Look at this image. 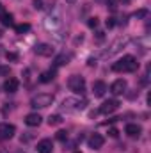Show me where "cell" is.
Instances as JSON below:
<instances>
[{
  "label": "cell",
  "mask_w": 151,
  "mask_h": 153,
  "mask_svg": "<svg viewBox=\"0 0 151 153\" xmlns=\"http://www.w3.org/2000/svg\"><path fill=\"white\" fill-rule=\"evenodd\" d=\"M139 68V62L133 55H124L123 59L115 61L112 64V71L115 73H133Z\"/></svg>",
  "instance_id": "cell-1"
},
{
  "label": "cell",
  "mask_w": 151,
  "mask_h": 153,
  "mask_svg": "<svg viewBox=\"0 0 151 153\" xmlns=\"http://www.w3.org/2000/svg\"><path fill=\"white\" fill-rule=\"evenodd\" d=\"M52 103H53V94H50V93L36 94L30 100V107H34V109H44V107H48Z\"/></svg>",
  "instance_id": "cell-2"
},
{
  "label": "cell",
  "mask_w": 151,
  "mask_h": 153,
  "mask_svg": "<svg viewBox=\"0 0 151 153\" xmlns=\"http://www.w3.org/2000/svg\"><path fill=\"white\" fill-rule=\"evenodd\" d=\"M68 87L75 93V94H84L85 93V78L80 75H73L68 80Z\"/></svg>",
  "instance_id": "cell-3"
},
{
  "label": "cell",
  "mask_w": 151,
  "mask_h": 153,
  "mask_svg": "<svg viewBox=\"0 0 151 153\" xmlns=\"http://www.w3.org/2000/svg\"><path fill=\"white\" fill-rule=\"evenodd\" d=\"M128 41H130V39L126 38V36H123V38H117V39L112 43V45H110V50H107V52H105L101 57H105V59H107V57H112V55H115L117 52H121V48H124V46L128 45Z\"/></svg>",
  "instance_id": "cell-4"
},
{
  "label": "cell",
  "mask_w": 151,
  "mask_h": 153,
  "mask_svg": "<svg viewBox=\"0 0 151 153\" xmlns=\"http://www.w3.org/2000/svg\"><path fill=\"white\" fill-rule=\"evenodd\" d=\"M87 105L85 100H78V98H66L62 102V109L66 111H78V109H84Z\"/></svg>",
  "instance_id": "cell-5"
},
{
  "label": "cell",
  "mask_w": 151,
  "mask_h": 153,
  "mask_svg": "<svg viewBox=\"0 0 151 153\" xmlns=\"http://www.w3.org/2000/svg\"><path fill=\"white\" fill-rule=\"evenodd\" d=\"M34 52H36L38 55H41V57H50V55L55 53V48H53L52 45H48V43H39V45H36Z\"/></svg>",
  "instance_id": "cell-6"
},
{
  "label": "cell",
  "mask_w": 151,
  "mask_h": 153,
  "mask_svg": "<svg viewBox=\"0 0 151 153\" xmlns=\"http://www.w3.org/2000/svg\"><path fill=\"white\" fill-rule=\"evenodd\" d=\"M87 144L91 150H100L103 144H105V137L101 134H93L89 139H87Z\"/></svg>",
  "instance_id": "cell-7"
},
{
  "label": "cell",
  "mask_w": 151,
  "mask_h": 153,
  "mask_svg": "<svg viewBox=\"0 0 151 153\" xmlns=\"http://www.w3.org/2000/svg\"><path fill=\"white\" fill-rule=\"evenodd\" d=\"M14 134H16V126H14V125H9V123L0 125V139H2V141L11 139Z\"/></svg>",
  "instance_id": "cell-8"
},
{
  "label": "cell",
  "mask_w": 151,
  "mask_h": 153,
  "mask_svg": "<svg viewBox=\"0 0 151 153\" xmlns=\"http://www.w3.org/2000/svg\"><path fill=\"white\" fill-rule=\"evenodd\" d=\"M117 109H119V102L117 100H107V102L101 103L100 112L101 114H112L114 111H117Z\"/></svg>",
  "instance_id": "cell-9"
},
{
  "label": "cell",
  "mask_w": 151,
  "mask_h": 153,
  "mask_svg": "<svg viewBox=\"0 0 151 153\" xmlns=\"http://www.w3.org/2000/svg\"><path fill=\"white\" fill-rule=\"evenodd\" d=\"M126 91V80L124 78H117L115 82H112V85H110V93L115 94V96H119V94H123Z\"/></svg>",
  "instance_id": "cell-10"
},
{
  "label": "cell",
  "mask_w": 151,
  "mask_h": 153,
  "mask_svg": "<svg viewBox=\"0 0 151 153\" xmlns=\"http://www.w3.org/2000/svg\"><path fill=\"white\" fill-rule=\"evenodd\" d=\"M36 150H38V153H52L53 152V143H52V139H43V141H39Z\"/></svg>",
  "instance_id": "cell-11"
},
{
  "label": "cell",
  "mask_w": 151,
  "mask_h": 153,
  "mask_svg": "<svg viewBox=\"0 0 151 153\" xmlns=\"http://www.w3.org/2000/svg\"><path fill=\"white\" fill-rule=\"evenodd\" d=\"M105 91H107V84H105L103 80H96V82L93 84V94H94V96L101 98V96L105 94Z\"/></svg>",
  "instance_id": "cell-12"
},
{
  "label": "cell",
  "mask_w": 151,
  "mask_h": 153,
  "mask_svg": "<svg viewBox=\"0 0 151 153\" xmlns=\"http://www.w3.org/2000/svg\"><path fill=\"white\" fill-rule=\"evenodd\" d=\"M141 132H142V128H141L139 125H135V123H128L126 128H124V134H126L128 137H139Z\"/></svg>",
  "instance_id": "cell-13"
},
{
  "label": "cell",
  "mask_w": 151,
  "mask_h": 153,
  "mask_svg": "<svg viewBox=\"0 0 151 153\" xmlns=\"http://www.w3.org/2000/svg\"><path fill=\"white\" fill-rule=\"evenodd\" d=\"M41 116L38 112H30V114L25 116V125H29V126H39L41 125Z\"/></svg>",
  "instance_id": "cell-14"
},
{
  "label": "cell",
  "mask_w": 151,
  "mask_h": 153,
  "mask_svg": "<svg viewBox=\"0 0 151 153\" xmlns=\"http://www.w3.org/2000/svg\"><path fill=\"white\" fill-rule=\"evenodd\" d=\"M18 85H20V82L16 78H7L4 82V91L5 93H16L18 91Z\"/></svg>",
  "instance_id": "cell-15"
},
{
  "label": "cell",
  "mask_w": 151,
  "mask_h": 153,
  "mask_svg": "<svg viewBox=\"0 0 151 153\" xmlns=\"http://www.w3.org/2000/svg\"><path fill=\"white\" fill-rule=\"evenodd\" d=\"M53 78H55V70H48V71H43V73L39 75V82L48 84V82H52Z\"/></svg>",
  "instance_id": "cell-16"
},
{
  "label": "cell",
  "mask_w": 151,
  "mask_h": 153,
  "mask_svg": "<svg viewBox=\"0 0 151 153\" xmlns=\"http://www.w3.org/2000/svg\"><path fill=\"white\" fill-rule=\"evenodd\" d=\"M14 30H16V34L23 36V34H27V32L30 30V23H20V25H14Z\"/></svg>",
  "instance_id": "cell-17"
},
{
  "label": "cell",
  "mask_w": 151,
  "mask_h": 153,
  "mask_svg": "<svg viewBox=\"0 0 151 153\" xmlns=\"http://www.w3.org/2000/svg\"><path fill=\"white\" fill-rule=\"evenodd\" d=\"M13 20H14V18H13V14H11V13H5V14L0 18V22H2L5 27H14V22H13Z\"/></svg>",
  "instance_id": "cell-18"
},
{
  "label": "cell",
  "mask_w": 151,
  "mask_h": 153,
  "mask_svg": "<svg viewBox=\"0 0 151 153\" xmlns=\"http://www.w3.org/2000/svg\"><path fill=\"white\" fill-rule=\"evenodd\" d=\"M70 59H71L70 53H62V55H59V57L55 59V66H64V64L70 62Z\"/></svg>",
  "instance_id": "cell-19"
},
{
  "label": "cell",
  "mask_w": 151,
  "mask_h": 153,
  "mask_svg": "<svg viewBox=\"0 0 151 153\" xmlns=\"http://www.w3.org/2000/svg\"><path fill=\"white\" fill-rule=\"evenodd\" d=\"M148 14H150V11H148V9H139V11H135L132 16H133L135 20H142V18H148Z\"/></svg>",
  "instance_id": "cell-20"
},
{
  "label": "cell",
  "mask_w": 151,
  "mask_h": 153,
  "mask_svg": "<svg viewBox=\"0 0 151 153\" xmlns=\"http://www.w3.org/2000/svg\"><path fill=\"white\" fill-rule=\"evenodd\" d=\"M61 123H62V117H61L59 114L48 117V125H50V126H57V125H61Z\"/></svg>",
  "instance_id": "cell-21"
},
{
  "label": "cell",
  "mask_w": 151,
  "mask_h": 153,
  "mask_svg": "<svg viewBox=\"0 0 151 153\" xmlns=\"http://www.w3.org/2000/svg\"><path fill=\"white\" fill-rule=\"evenodd\" d=\"M55 137H57L59 141H66V139H68V132H66V130H59Z\"/></svg>",
  "instance_id": "cell-22"
},
{
  "label": "cell",
  "mask_w": 151,
  "mask_h": 153,
  "mask_svg": "<svg viewBox=\"0 0 151 153\" xmlns=\"http://www.w3.org/2000/svg\"><path fill=\"white\" fill-rule=\"evenodd\" d=\"M87 25H89L91 29H96V27H98V18H96V16H94V18H89Z\"/></svg>",
  "instance_id": "cell-23"
},
{
  "label": "cell",
  "mask_w": 151,
  "mask_h": 153,
  "mask_svg": "<svg viewBox=\"0 0 151 153\" xmlns=\"http://www.w3.org/2000/svg\"><path fill=\"white\" fill-rule=\"evenodd\" d=\"M9 73H11V68L9 66H0V76L9 75Z\"/></svg>",
  "instance_id": "cell-24"
},
{
  "label": "cell",
  "mask_w": 151,
  "mask_h": 153,
  "mask_svg": "<svg viewBox=\"0 0 151 153\" xmlns=\"http://www.w3.org/2000/svg\"><path fill=\"white\" fill-rule=\"evenodd\" d=\"M5 57H7L9 61H18V53H14V52H7Z\"/></svg>",
  "instance_id": "cell-25"
},
{
  "label": "cell",
  "mask_w": 151,
  "mask_h": 153,
  "mask_svg": "<svg viewBox=\"0 0 151 153\" xmlns=\"http://www.w3.org/2000/svg\"><path fill=\"white\" fill-rule=\"evenodd\" d=\"M107 27H109V29H112V27H115V18H112V16H110V18L107 20Z\"/></svg>",
  "instance_id": "cell-26"
},
{
  "label": "cell",
  "mask_w": 151,
  "mask_h": 153,
  "mask_svg": "<svg viewBox=\"0 0 151 153\" xmlns=\"http://www.w3.org/2000/svg\"><path fill=\"white\" fill-rule=\"evenodd\" d=\"M109 135H110V137H117V135H119L117 128H110V130H109Z\"/></svg>",
  "instance_id": "cell-27"
},
{
  "label": "cell",
  "mask_w": 151,
  "mask_h": 153,
  "mask_svg": "<svg viewBox=\"0 0 151 153\" xmlns=\"http://www.w3.org/2000/svg\"><path fill=\"white\" fill-rule=\"evenodd\" d=\"M34 9H43V0H34Z\"/></svg>",
  "instance_id": "cell-28"
},
{
  "label": "cell",
  "mask_w": 151,
  "mask_h": 153,
  "mask_svg": "<svg viewBox=\"0 0 151 153\" xmlns=\"http://www.w3.org/2000/svg\"><path fill=\"white\" fill-rule=\"evenodd\" d=\"M115 4H117V2H115V0H110V2H107V5H109V7H110V9H115V7H117V5H115Z\"/></svg>",
  "instance_id": "cell-29"
},
{
  "label": "cell",
  "mask_w": 151,
  "mask_h": 153,
  "mask_svg": "<svg viewBox=\"0 0 151 153\" xmlns=\"http://www.w3.org/2000/svg\"><path fill=\"white\" fill-rule=\"evenodd\" d=\"M4 14H5V9H4V5H2V4H0V18H2V16H4Z\"/></svg>",
  "instance_id": "cell-30"
},
{
  "label": "cell",
  "mask_w": 151,
  "mask_h": 153,
  "mask_svg": "<svg viewBox=\"0 0 151 153\" xmlns=\"http://www.w3.org/2000/svg\"><path fill=\"white\" fill-rule=\"evenodd\" d=\"M66 2H68V4H75L76 0H66Z\"/></svg>",
  "instance_id": "cell-31"
},
{
  "label": "cell",
  "mask_w": 151,
  "mask_h": 153,
  "mask_svg": "<svg viewBox=\"0 0 151 153\" xmlns=\"http://www.w3.org/2000/svg\"><path fill=\"white\" fill-rule=\"evenodd\" d=\"M73 153H82V152H80V150H76V152H73Z\"/></svg>",
  "instance_id": "cell-32"
},
{
  "label": "cell",
  "mask_w": 151,
  "mask_h": 153,
  "mask_svg": "<svg viewBox=\"0 0 151 153\" xmlns=\"http://www.w3.org/2000/svg\"><path fill=\"white\" fill-rule=\"evenodd\" d=\"M0 38H2V32H0Z\"/></svg>",
  "instance_id": "cell-33"
},
{
  "label": "cell",
  "mask_w": 151,
  "mask_h": 153,
  "mask_svg": "<svg viewBox=\"0 0 151 153\" xmlns=\"http://www.w3.org/2000/svg\"><path fill=\"white\" fill-rule=\"evenodd\" d=\"M124 2H128V0H124Z\"/></svg>",
  "instance_id": "cell-34"
}]
</instances>
